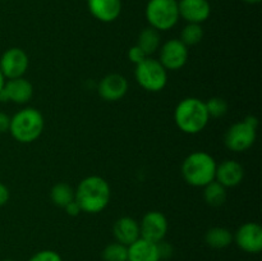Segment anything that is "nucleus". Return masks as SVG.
I'll return each instance as SVG.
<instances>
[{
    "mask_svg": "<svg viewBox=\"0 0 262 261\" xmlns=\"http://www.w3.org/2000/svg\"><path fill=\"white\" fill-rule=\"evenodd\" d=\"M9 125H10V117L5 113L0 112V135L5 132H9Z\"/></svg>",
    "mask_w": 262,
    "mask_h": 261,
    "instance_id": "nucleus-30",
    "label": "nucleus"
},
{
    "mask_svg": "<svg viewBox=\"0 0 262 261\" xmlns=\"http://www.w3.org/2000/svg\"><path fill=\"white\" fill-rule=\"evenodd\" d=\"M204 38V28L201 25L197 23H187L181 32V38L179 40L188 48V46H194L201 42Z\"/></svg>",
    "mask_w": 262,
    "mask_h": 261,
    "instance_id": "nucleus-23",
    "label": "nucleus"
},
{
    "mask_svg": "<svg viewBox=\"0 0 262 261\" xmlns=\"http://www.w3.org/2000/svg\"><path fill=\"white\" fill-rule=\"evenodd\" d=\"M145 15L150 27L159 32L171 30L181 18L178 0H148Z\"/></svg>",
    "mask_w": 262,
    "mask_h": 261,
    "instance_id": "nucleus-5",
    "label": "nucleus"
},
{
    "mask_svg": "<svg viewBox=\"0 0 262 261\" xmlns=\"http://www.w3.org/2000/svg\"><path fill=\"white\" fill-rule=\"evenodd\" d=\"M113 234L115 241L124 246H129L135 241H137L140 235V223L130 216L119 217L114 223Z\"/></svg>",
    "mask_w": 262,
    "mask_h": 261,
    "instance_id": "nucleus-17",
    "label": "nucleus"
},
{
    "mask_svg": "<svg viewBox=\"0 0 262 261\" xmlns=\"http://www.w3.org/2000/svg\"><path fill=\"white\" fill-rule=\"evenodd\" d=\"M160 41H161V36L160 32L158 30L152 27H146L143 28L142 31L140 32L137 38V44L136 45L140 46L143 51L146 53V55L150 56L152 55L154 53L158 51V49L160 48Z\"/></svg>",
    "mask_w": 262,
    "mask_h": 261,
    "instance_id": "nucleus-20",
    "label": "nucleus"
},
{
    "mask_svg": "<svg viewBox=\"0 0 262 261\" xmlns=\"http://www.w3.org/2000/svg\"><path fill=\"white\" fill-rule=\"evenodd\" d=\"M158 250L159 255H160V260H165V258L171 257L173 255V246L170 243L165 242V241H161L158 243Z\"/></svg>",
    "mask_w": 262,
    "mask_h": 261,
    "instance_id": "nucleus-28",
    "label": "nucleus"
},
{
    "mask_svg": "<svg viewBox=\"0 0 262 261\" xmlns=\"http://www.w3.org/2000/svg\"><path fill=\"white\" fill-rule=\"evenodd\" d=\"M210 118H222L228 112V102L222 97H211L205 102Z\"/></svg>",
    "mask_w": 262,
    "mask_h": 261,
    "instance_id": "nucleus-25",
    "label": "nucleus"
},
{
    "mask_svg": "<svg viewBox=\"0 0 262 261\" xmlns=\"http://www.w3.org/2000/svg\"><path fill=\"white\" fill-rule=\"evenodd\" d=\"M210 117L205 101L197 97H186L174 110L177 127L187 135H197L206 128Z\"/></svg>",
    "mask_w": 262,
    "mask_h": 261,
    "instance_id": "nucleus-2",
    "label": "nucleus"
},
{
    "mask_svg": "<svg viewBox=\"0 0 262 261\" xmlns=\"http://www.w3.org/2000/svg\"><path fill=\"white\" fill-rule=\"evenodd\" d=\"M205 242L215 250H223L232 245L233 233L224 227H214L205 234Z\"/></svg>",
    "mask_w": 262,
    "mask_h": 261,
    "instance_id": "nucleus-19",
    "label": "nucleus"
},
{
    "mask_svg": "<svg viewBox=\"0 0 262 261\" xmlns=\"http://www.w3.org/2000/svg\"><path fill=\"white\" fill-rule=\"evenodd\" d=\"M233 241H235L238 247L243 252L260 253L262 251V228L257 223L248 222L241 225L235 234H233Z\"/></svg>",
    "mask_w": 262,
    "mask_h": 261,
    "instance_id": "nucleus-11",
    "label": "nucleus"
},
{
    "mask_svg": "<svg viewBox=\"0 0 262 261\" xmlns=\"http://www.w3.org/2000/svg\"><path fill=\"white\" fill-rule=\"evenodd\" d=\"M256 141V128L242 120L237 122L228 128L224 136V143L230 151L245 153L252 147Z\"/></svg>",
    "mask_w": 262,
    "mask_h": 261,
    "instance_id": "nucleus-7",
    "label": "nucleus"
},
{
    "mask_svg": "<svg viewBox=\"0 0 262 261\" xmlns=\"http://www.w3.org/2000/svg\"><path fill=\"white\" fill-rule=\"evenodd\" d=\"M5 81H7V79H5V77L3 76L2 71H0V90H2L3 87H4V84H5Z\"/></svg>",
    "mask_w": 262,
    "mask_h": 261,
    "instance_id": "nucleus-33",
    "label": "nucleus"
},
{
    "mask_svg": "<svg viewBox=\"0 0 262 261\" xmlns=\"http://www.w3.org/2000/svg\"><path fill=\"white\" fill-rule=\"evenodd\" d=\"M30 66L27 53L20 48H10L0 56V71L5 79H14L23 77Z\"/></svg>",
    "mask_w": 262,
    "mask_h": 261,
    "instance_id": "nucleus-8",
    "label": "nucleus"
},
{
    "mask_svg": "<svg viewBox=\"0 0 262 261\" xmlns=\"http://www.w3.org/2000/svg\"><path fill=\"white\" fill-rule=\"evenodd\" d=\"M112 189L109 182L100 176H89L79 182L74 191V200L81 210L87 214L104 211L110 202Z\"/></svg>",
    "mask_w": 262,
    "mask_h": 261,
    "instance_id": "nucleus-1",
    "label": "nucleus"
},
{
    "mask_svg": "<svg viewBox=\"0 0 262 261\" xmlns=\"http://www.w3.org/2000/svg\"><path fill=\"white\" fill-rule=\"evenodd\" d=\"M135 77L137 83L148 92L163 91L168 83V71L158 59L150 56L136 66Z\"/></svg>",
    "mask_w": 262,
    "mask_h": 261,
    "instance_id": "nucleus-6",
    "label": "nucleus"
},
{
    "mask_svg": "<svg viewBox=\"0 0 262 261\" xmlns=\"http://www.w3.org/2000/svg\"><path fill=\"white\" fill-rule=\"evenodd\" d=\"M90 13L102 23H112L122 13V0H87Z\"/></svg>",
    "mask_w": 262,
    "mask_h": 261,
    "instance_id": "nucleus-15",
    "label": "nucleus"
},
{
    "mask_svg": "<svg viewBox=\"0 0 262 261\" xmlns=\"http://www.w3.org/2000/svg\"><path fill=\"white\" fill-rule=\"evenodd\" d=\"M9 199H10L9 188H8L4 183L0 182V206H4V205L9 201Z\"/></svg>",
    "mask_w": 262,
    "mask_h": 261,
    "instance_id": "nucleus-31",
    "label": "nucleus"
},
{
    "mask_svg": "<svg viewBox=\"0 0 262 261\" xmlns=\"http://www.w3.org/2000/svg\"><path fill=\"white\" fill-rule=\"evenodd\" d=\"M28 261H63V258L56 251L42 250L31 256Z\"/></svg>",
    "mask_w": 262,
    "mask_h": 261,
    "instance_id": "nucleus-26",
    "label": "nucleus"
},
{
    "mask_svg": "<svg viewBox=\"0 0 262 261\" xmlns=\"http://www.w3.org/2000/svg\"><path fill=\"white\" fill-rule=\"evenodd\" d=\"M127 261H160L158 243L150 242L140 237L128 246Z\"/></svg>",
    "mask_w": 262,
    "mask_h": 261,
    "instance_id": "nucleus-18",
    "label": "nucleus"
},
{
    "mask_svg": "<svg viewBox=\"0 0 262 261\" xmlns=\"http://www.w3.org/2000/svg\"><path fill=\"white\" fill-rule=\"evenodd\" d=\"M129 83L124 76L118 73L106 74L99 83V95L102 100L109 102L119 101L127 95Z\"/></svg>",
    "mask_w": 262,
    "mask_h": 261,
    "instance_id": "nucleus-12",
    "label": "nucleus"
},
{
    "mask_svg": "<svg viewBox=\"0 0 262 261\" xmlns=\"http://www.w3.org/2000/svg\"><path fill=\"white\" fill-rule=\"evenodd\" d=\"M102 260L104 261H127L128 260V246L119 242L109 243L102 250Z\"/></svg>",
    "mask_w": 262,
    "mask_h": 261,
    "instance_id": "nucleus-24",
    "label": "nucleus"
},
{
    "mask_svg": "<svg viewBox=\"0 0 262 261\" xmlns=\"http://www.w3.org/2000/svg\"><path fill=\"white\" fill-rule=\"evenodd\" d=\"M146 58H148V56L146 55L145 51H143L138 45L132 46V48L128 50V59H129V60L135 64V66L142 63Z\"/></svg>",
    "mask_w": 262,
    "mask_h": 261,
    "instance_id": "nucleus-27",
    "label": "nucleus"
},
{
    "mask_svg": "<svg viewBox=\"0 0 262 261\" xmlns=\"http://www.w3.org/2000/svg\"><path fill=\"white\" fill-rule=\"evenodd\" d=\"M204 200L209 206H222L227 201V188L216 181L210 182L204 187Z\"/></svg>",
    "mask_w": 262,
    "mask_h": 261,
    "instance_id": "nucleus-21",
    "label": "nucleus"
},
{
    "mask_svg": "<svg viewBox=\"0 0 262 261\" xmlns=\"http://www.w3.org/2000/svg\"><path fill=\"white\" fill-rule=\"evenodd\" d=\"M178 10L186 22L201 25L209 19L211 5L209 0H178Z\"/></svg>",
    "mask_w": 262,
    "mask_h": 261,
    "instance_id": "nucleus-13",
    "label": "nucleus"
},
{
    "mask_svg": "<svg viewBox=\"0 0 262 261\" xmlns=\"http://www.w3.org/2000/svg\"><path fill=\"white\" fill-rule=\"evenodd\" d=\"M3 261H14V260H10V258H5V260H3Z\"/></svg>",
    "mask_w": 262,
    "mask_h": 261,
    "instance_id": "nucleus-35",
    "label": "nucleus"
},
{
    "mask_svg": "<svg viewBox=\"0 0 262 261\" xmlns=\"http://www.w3.org/2000/svg\"><path fill=\"white\" fill-rule=\"evenodd\" d=\"M64 210H66V212L69 215V216H78V215L82 212L81 207H79V205L77 204L76 200L69 202V204L64 207Z\"/></svg>",
    "mask_w": 262,
    "mask_h": 261,
    "instance_id": "nucleus-29",
    "label": "nucleus"
},
{
    "mask_svg": "<svg viewBox=\"0 0 262 261\" xmlns=\"http://www.w3.org/2000/svg\"><path fill=\"white\" fill-rule=\"evenodd\" d=\"M243 178H245V169H243L242 164H239L238 161L227 159L220 164H216L215 181L219 182L225 188L239 186Z\"/></svg>",
    "mask_w": 262,
    "mask_h": 261,
    "instance_id": "nucleus-14",
    "label": "nucleus"
},
{
    "mask_svg": "<svg viewBox=\"0 0 262 261\" xmlns=\"http://www.w3.org/2000/svg\"><path fill=\"white\" fill-rule=\"evenodd\" d=\"M245 122L247 123V124H250L251 127H253V128H256V129H257L258 120H257V118L255 117V115H248V117H246Z\"/></svg>",
    "mask_w": 262,
    "mask_h": 261,
    "instance_id": "nucleus-32",
    "label": "nucleus"
},
{
    "mask_svg": "<svg viewBox=\"0 0 262 261\" xmlns=\"http://www.w3.org/2000/svg\"><path fill=\"white\" fill-rule=\"evenodd\" d=\"M188 55V48L179 38H171L160 48L159 61L166 71H179L186 66Z\"/></svg>",
    "mask_w": 262,
    "mask_h": 261,
    "instance_id": "nucleus-9",
    "label": "nucleus"
},
{
    "mask_svg": "<svg viewBox=\"0 0 262 261\" xmlns=\"http://www.w3.org/2000/svg\"><path fill=\"white\" fill-rule=\"evenodd\" d=\"M50 199L55 206L64 209L69 202L74 201V189L69 184L63 183V182L56 183L51 188Z\"/></svg>",
    "mask_w": 262,
    "mask_h": 261,
    "instance_id": "nucleus-22",
    "label": "nucleus"
},
{
    "mask_svg": "<svg viewBox=\"0 0 262 261\" xmlns=\"http://www.w3.org/2000/svg\"><path fill=\"white\" fill-rule=\"evenodd\" d=\"M183 179L192 187H205L215 181L216 161L205 151H194L183 160L181 166Z\"/></svg>",
    "mask_w": 262,
    "mask_h": 261,
    "instance_id": "nucleus-3",
    "label": "nucleus"
},
{
    "mask_svg": "<svg viewBox=\"0 0 262 261\" xmlns=\"http://www.w3.org/2000/svg\"><path fill=\"white\" fill-rule=\"evenodd\" d=\"M169 224L165 215L160 211H148L143 215L140 223V235L143 240L159 243L164 241L168 233Z\"/></svg>",
    "mask_w": 262,
    "mask_h": 261,
    "instance_id": "nucleus-10",
    "label": "nucleus"
},
{
    "mask_svg": "<svg viewBox=\"0 0 262 261\" xmlns=\"http://www.w3.org/2000/svg\"><path fill=\"white\" fill-rule=\"evenodd\" d=\"M43 127L42 114L35 107H25L10 118L9 132L19 143H31L40 137Z\"/></svg>",
    "mask_w": 262,
    "mask_h": 261,
    "instance_id": "nucleus-4",
    "label": "nucleus"
},
{
    "mask_svg": "<svg viewBox=\"0 0 262 261\" xmlns=\"http://www.w3.org/2000/svg\"><path fill=\"white\" fill-rule=\"evenodd\" d=\"M242 2L247 3V4H258L261 3V0H242Z\"/></svg>",
    "mask_w": 262,
    "mask_h": 261,
    "instance_id": "nucleus-34",
    "label": "nucleus"
},
{
    "mask_svg": "<svg viewBox=\"0 0 262 261\" xmlns=\"http://www.w3.org/2000/svg\"><path fill=\"white\" fill-rule=\"evenodd\" d=\"M3 90L7 94L8 101L14 102V104H27L33 96L32 83L23 77L5 81Z\"/></svg>",
    "mask_w": 262,
    "mask_h": 261,
    "instance_id": "nucleus-16",
    "label": "nucleus"
}]
</instances>
